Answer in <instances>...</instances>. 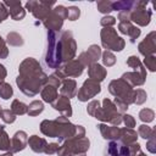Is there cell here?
<instances>
[{
  "label": "cell",
  "mask_w": 156,
  "mask_h": 156,
  "mask_svg": "<svg viewBox=\"0 0 156 156\" xmlns=\"http://www.w3.org/2000/svg\"><path fill=\"white\" fill-rule=\"evenodd\" d=\"M48 77L41 71L40 65L32 57L26 58L20 66V76L17 78V85L20 89L29 96L35 95L40 87L46 83Z\"/></svg>",
  "instance_id": "6da1fadb"
},
{
  "label": "cell",
  "mask_w": 156,
  "mask_h": 156,
  "mask_svg": "<svg viewBox=\"0 0 156 156\" xmlns=\"http://www.w3.org/2000/svg\"><path fill=\"white\" fill-rule=\"evenodd\" d=\"M104 106L100 107L99 101L94 100L88 105V113L94 116L95 118L100 119V121H106L110 122L112 124H119L121 123V116L116 108V106L112 104V101L105 99L104 100Z\"/></svg>",
  "instance_id": "7a4b0ae2"
},
{
  "label": "cell",
  "mask_w": 156,
  "mask_h": 156,
  "mask_svg": "<svg viewBox=\"0 0 156 156\" xmlns=\"http://www.w3.org/2000/svg\"><path fill=\"white\" fill-rule=\"evenodd\" d=\"M44 62L50 68H57L62 62V51H61V39L56 32H48V46L44 57Z\"/></svg>",
  "instance_id": "3957f363"
},
{
  "label": "cell",
  "mask_w": 156,
  "mask_h": 156,
  "mask_svg": "<svg viewBox=\"0 0 156 156\" xmlns=\"http://www.w3.org/2000/svg\"><path fill=\"white\" fill-rule=\"evenodd\" d=\"M89 149V140L84 136L73 138L66 141L62 146L58 147L57 154L61 156H71V154H84Z\"/></svg>",
  "instance_id": "277c9868"
},
{
  "label": "cell",
  "mask_w": 156,
  "mask_h": 156,
  "mask_svg": "<svg viewBox=\"0 0 156 156\" xmlns=\"http://www.w3.org/2000/svg\"><path fill=\"white\" fill-rule=\"evenodd\" d=\"M136 151H140L138 143L126 145L121 141H110L106 147V156H134Z\"/></svg>",
  "instance_id": "5b68a950"
},
{
  "label": "cell",
  "mask_w": 156,
  "mask_h": 156,
  "mask_svg": "<svg viewBox=\"0 0 156 156\" xmlns=\"http://www.w3.org/2000/svg\"><path fill=\"white\" fill-rule=\"evenodd\" d=\"M110 93L113 94L116 96V99L126 102L127 105L129 102H133V95L134 91L132 90L130 85L126 83V80L123 79H118V80H112L110 83Z\"/></svg>",
  "instance_id": "8992f818"
},
{
  "label": "cell",
  "mask_w": 156,
  "mask_h": 156,
  "mask_svg": "<svg viewBox=\"0 0 156 156\" xmlns=\"http://www.w3.org/2000/svg\"><path fill=\"white\" fill-rule=\"evenodd\" d=\"M101 40H102V45L106 49L110 50H115V51H121L124 46V41L122 40V38L117 37L116 32L112 28H105L101 32Z\"/></svg>",
  "instance_id": "52a82bcc"
},
{
  "label": "cell",
  "mask_w": 156,
  "mask_h": 156,
  "mask_svg": "<svg viewBox=\"0 0 156 156\" xmlns=\"http://www.w3.org/2000/svg\"><path fill=\"white\" fill-rule=\"evenodd\" d=\"M61 39V51L62 61H71L76 54V43L73 40L71 32H63L60 37Z\"/></svg>",
  "instance_id": "ba28073f"
},
{
  "label": "cell",
  "mask_w": 156,
  "mask_h": 156,
  "mask_svg": "<svg viewBox=\"0 0 156 156\" xmlns=\"http://www.w3.org/2000/svg\"><path fill=\"white\" fill-rule=\"evenodd\" d=\"M83 68L84 66L79 62V60H76V61H69L66 66H63L62 68H60L56 74L58 76L60 79H65V77H78L82 74L83 72Z\"/></svg>",
  "instance_id": "9c48e42d"
},
{
  "label": "cell",
  "mask_w": 156,
  "mask_h": 156,
  "mask_svg": "<svg viewBox=\"0 0 156 156\" xmlns=\"http://www.w3.org/2000/svg\"><path fill=\"white\" fill-rule=\"evenodd\" d=\"M98 93H100V84L93 79H88L84 82L80 90L78 91V99L80 101H87L94 98Z\"/></svg>",
  "instance_id": "30bf717a"
},
{
  "label": "cell",
  "mask_w": 156,
  "mask_h": 156,
  "mask_svg": "<svg viewBox=\"0 0 156 156\" xmlns=\"http://www.w3.org/2000/svg\"><path fill=\"white\" fill-rule=\"evenodd\" d=\"M100 54H101V50L98 45H91L88 51L83 52L80 56H79V62L83 65V66H87V65H93L99 57H100Z\"/></svg>",
  "instance_id": "8fae6325"
},
{
  "label": "cell",
  "mask_w": 156,
  "mask_h": 156,
  "mask_svg": "<svg viewBox=\"0 0 156 156\" xmlns=\"http://www.w3.org/2000/svg\"><path fill=\"white\" fill-rule=\"evenodd\" d=\"M27 141H28V138H27V134L23 132V130H20L17 132L13 138H12V141H11V151L12 152H17V151H21L26 147L27 145Z\"/></svg>",
  "instance_id": "7c38bea8"
},
{
  "label": "cell",
  "mask_w": 156,
  "mask_h": 156,
  "mask_svg": "<svg viewBox=\"0 0 156 156\" xmlns=\"http://www.w3.org/2000/svg\"><path fill=\"white\" fill-rule=\"evenodd\" d=\"M52 107L57 111H60L61 113L65 115V117H69L72 115V108H71V104L69 100L65 96H57L56 101L52 102Z\"/></svg>",
  "instance_id": "4fadbf2b"
},
{
  "label": "cell",
  "mask_w": 156,
  "mask_h": 156,
  "mask_svg": "<svg viewBox=\"0 0 156 156\" xmlns=\"http://www.w3.org/2000/svg\"><path fill=\"white\" fill-rule=\"evenodd\" d=\"M154 35H155V33H151V34H150L147 38H145V40H144L143 43H140V45H139V51H140L143 55H145V56H147V55H150V54H152V52L155 51V40L152 39Z\"/></svg>",
  "instance_id": "5bb4252c"
},
{
  "label": "cell",
  "mask_w": 156,
  "mask_h": 156,
  "mask_svg": "<svg viewBox=\"0 0 156 156\" xmlns=\"http://www.w3.org/2000/svg\"><path fill=\"white\" fill-rule=\"evenodd\" d=\"M76 87H77V84H76V82L73 79H66V80H63L62 87H61V94H62V96H65L67 99L74 96L76 93H77V88Z\"/></svg>",
  "instance_id": "9a60e30c"
},
{
  "label": "cell",
  "mask_w": 156,
  "mask_h": 156,
  "mask_svg": "<svg viewBox=\"0 0 156 156\" xmlns=\"http://www.w3.org/2000/svg\"><path fill=\"white\" fill-rule=\"evenodd\" d=\"M89 76H90V79H93V80H95V82H100V80H104V78H105V76H106V69L102 67V66H100V65H98V63H93V65H90V68H89Z\"/></svg>",
  "instance_id": "2e32d148"
},
{
  "label": "cell",
  "mask_w": 156,
  "mask_h": 156,
  "mask_svg": "<svg viewBox=\"0 0 156 156\" xmlns=\"http://www.w3.org/2000/svg\"><path fill=\"white\" fill-rule=\"evenodd\" d=\"M41 96L44 99V101L46 102H54L56 99H57V88L50 83H48L44 89L41 90Z\"/></svg>",
  "instance_id": "e0dca14e"
},
{
  "label": "cell",
  "mask_w": 156,
  "mask_h": 156,
  "mask_svg": "<svg viewBox=\"0 0 156 156\" xmlns=\"http://www.w3.org/2000/svg\"><path fill=\"white\" fill-rule=\"evenodd\" d=\"M28 143H29V146L33 151L35 152H44L45 149H46V141L45 139L43 138H39L37 135H32L29 139H28Z\"/></svg>",
  "instance_id": "ac0fdd59"
},
{
  "label": "cell",
  "mask_w": 156,
  "mask_h": 156,
  "mask_svg": "<svg viewBox=\"0 0 156 156\" xmlns=\"http://www.w3.org/2000/svg\"><path fill=\"white\" fill-rule=\"evenodd\" d=\"M99 128L105 139H118L119 138V129L117 127H107L105 124H100Z\"/></svg>",
  "instance_id": "d6986e66"
},
{
  "label": "cell",
  "mask_w": 156,
  "mask_h": 156,
  "mask_svg": "<svg viewBox=\"0 0 156 156\" xmlns=\"http://www.w3.org/2000/svg\"><path fill=\"white\" fill-rule=\"evenodd\" d=\"M130 18L133 21H135L136 23L141 24V26H146L150 21V12L146 13L145 10H136V12H133Z\"/></svg>",
  "instance_id": "ffe728a7"
},
{
  "label": "cell",
  "mask_w": 156,
  "mask_h": 156,
  "mask_svg": "<svg viewBox=\"0 0 156 156\" xmlns=\"http://www.w3.org/2000/svg\"><path fill=\"white\" fill-rule=\"evenodd\" d=\"M122 79L123 80H128L130 84H133V85H140V84H143L144 83V80H145V77L144 76H139L138 73H124L123 76H122Z\"/></svg>",
  "instance_id": "44dd1931"
},
{
  "label": "cell",
  "mask_w": 156,
  "mask_h": 156,
  "mask_svg": "<svg viewBox=\"0 0 156 156\" xmlns=\"http://www.w3.org/2000/svg\"><path fill=\"white\" fill-rule=\"evenodd\" d=\"M6 4L10 5L11 7H13L10 10V15L13 20H21L24 17V11L21 9V2H10V4L6 2Z\"/></svg>",
  "instance_id": "7402d4cb"
},
{
  "label": "cell",
  "mask_w": 156,
  "mask_h": 156,
  "mask_svg": "<svg viewBox=\"0 0 156 156\" xmlns=\"http://www.w3.org/2000/svg\"><path fill=\"white\" fill-rule=\"evenodd\" d=\"M11 111H12L15 115H24V113L28 111V107H27L23 102L18 101V100H13L12 106H11Z\"/></svg>",
  "instance_id": "603a6c76"
},
{
  "label": "cell",
  "mask_w": 156,
  "mask_h": 156,
  "mask_svg": "<svg viewBox=\"0 0 156 156\" xmlns=\"http://www.w3.org/2000/svg\"><path fill=\"white\" fill-rule=\"evenodd\" d=\"M43 108H44V106H43V102H40V101H33L29 106H28V115H30V116H37V115H39L41 111H43Z\"/></svg>",
  "instance_id": "cb8c5ba5"
},
{
  "label": "cell",
  "mask_w": 156,
  "mask_h": 156,
  "mask_svg": "<svg viewBox=\"0 0 156 156\" xmlns=\"http://www.w3.org/2000/svg\"><path fill=\"white\" fill-rule=\"evenodd\" d=\"M12 93H13V91H12V88H11L10 84L4 83V82L0 83V96H1L4 100L10 99V98L12 96Z\"/></svg>",
  "instance_id": "d4e9b609"
},
{
  "label": "cell",
  "mask_w": 156,
  "mask_h": 156,
  "mask_svg": "<svg viewBox=\"0 0 156 156\" xmlns=\"http://www.w3.org/2000/svg\"><path fill=\"white\" fill-rule=\"evenodd\" d=\"M7 149H10V139L4 127L0 126V150H7Z\"/></svg>",
  "instance_id": "484cf974"
},
{
  "label": "cell",
  "mask_w": 156,
  "mask_h": 156,
  "mask_svg": "<svg viewBox=\"0 0 156 156\" xmlns=\"http://www.w3.org/2000/svg\"><path fill=\"white\" fill-rule=\"evenodd\" d=\"M127 65H128V66H130V67H133L134 69H138V71H140V72L145 73V69L143 68V66H141L140 61H139V60H138V57H135V56H130V57L128 58V61H127Z\"/></svg>",
  "instance_id": "4316f807"
},
{
  "label": "cell",
  "mask_w": 156,
  "mask_h": 156,
  "mask_svg": "<svg viewBox=\"0 0 156 156\" xmlns=\"http://www.w3.org/2000/svg\"><path fill=\"white\" fill-rule=\"evenodd\" d=\"M1 118H2V121H4L5 123H12V122H15V119H16V115H15L11 110H2V112H1Z\"/></svg>",
  "instance_id": "83f0119b"
},
{
  "label": "cell",
  "mask_w": 156,
  "mask_h": 156,
  "mask_svg": "<svg viewBox=\"0 0 156 156\" xmlns=\"http://www.w3.org/2000/svg\"><path fill=\"white\" fill-rule=\"evenodd\" d=\"M139 117H140V119L144 121V122H145V121H146V122H151V121L154 119V112H152L151 110H149V108H144V110L140 111Z\"/></svg>",
  "instance_id": "f1b7e54d"
},
{
  "label": "cell",
  "mask_w": 156,
  "mask_h": 156,
  "mask_svg": "<svg viewBox=\"0 0 156 156\" xmlns=\"http://www.w3.org/2000/svg\"><path fill=\"white\" fill-rule=\"evenodd\" d=\"M139 134H140V136L149 139V138L154 136V129H151L150 127H146V126H140L139 127Z\"/></svg>",
  "instance_id": "f546056e"
},
{
  "label": "cell",
  "mask_w": 156,
  "mask_h": 156,
  "mask_svg": "<svg viewBox=\"0 0 156 156\" xmlns=\"http://www.w3.org/2000/svg\"><path fill=\"white\" fill-rule=\"evenodd\" d=\"M146 100V94H145V91H143V90H136L135 93H134V95H133V102H135V104H141V102H144Z\"/></svg>",
  "instance_id": "4dcf8cb0"
},
{
  "label": "cell",
  "mask_w": 156,
  "mask_h": 156,
  "mask_svg": "<svg viewBox=\"0 0 156 156\" xmlns=\"http://www.w3.org/2000/svg\"><path fill=\"white\" fill-rule=\"evenodd\" d=\"M102 61H104V63H105L107 67H110V66H112V65L115 63L116 58H115V56H113L110 51H105L104 55H102Z\"/></svg>",
  "instance_id": "1f68e13d"
},
{
  "label": "cell",
  "mask_w": 156,
  "mask_h": 156,
  "mask_svg": "<svg viewBox=\"0 0 156 156\" xmlns=\"http://www.w3.org/2000/svg\"><path fill=\"white\" fill-rule=\"evenodd\" d=\"M79 17V9L78 7H68L67 9V18L74 21Z\"/></svg>",
  "instance_id": "d6a6232c"
},
{
  "label": "cell",
  "mask_w": 156,
  "mask_h": 156,
  "mask_svg": "<svg viewBox=\"0 0 156 156\" xmlns=\"http://www.w3.org/2000/svg\"><path fill=\"white\" fill-rule=\"evenodd\" d=\"M98 9L100 12H110L112 11V4L111 2H107V1H101V2H98Z\"/></svg>",
  "instance_id": "836d02e7"
},
{
  "label": "cell",
  "mask_w": 156,
  "mask_h": 156,
  "mask_svg": "<svg viewBox=\"0 0 156 156\" xmlns=\"http://www.w3.org/2000/svg\"><path fill=\"white\" fill-rule=\"evenodd\" d=\"M58 144H56V143H52V144H49V145H46V149H45V154H49V155H51V154H55V152H57V150H58Z\"/></svg>",
  "instance_id": "e575fe53"
},
{
  "label": "cell",
  "mask_w": 156,
  "mask_h": 156,
  "mask_svg": "<svg viewBox=\"0 0 156 156\" xmlns=\"http://www.w3.org/2000/svg\"><path fill=\"white\" fill-rule=\"evenodd\" d=\"M6 56H7V49H6V46H5V43H4L2 38L0 37V57L4 58V57H6Z\"/></svg>",
  "instance_id": "d590c367"
},
{
  "label": "cell",
  "mask_w": 156,
  "mask_h": 156,
  "mask_svg": "<svg viewBox=\"0 0 156 156\" xmlns=\"http://www.w3.org/2000/svg\"><path fill=\"white\" fill-rule=\"evenodd\" d=\"M154 62H155V57L154 56H150V57L145 58V65H147L150 71H155V63Z\"/></svg>",
  "instance_id": "8d00e7d4"
},
{
  "label": "cell",
  "mask_w": 156,
  "mask_h": 156,
  "mask_svg": "<svg viewBox=\"0 0 156 156\" xmlns=\"http://www.w3.org/2000/svg\"><path fill=\"white\" fill-rule=\"evenodd\" d=\"M124 118H123V121H124V123H126V126L127 127H134V118L130 116V115H124L123 116Z\"/></svg>",
  "instance_id": "74e56055"
},
{
  "label": "cell",
  "mask_w": 156,
  "mask_h": 156,
  "mask_svg": "<svg viewBox=\"0 0 156 156\" xmlns=\"http://www.w3.org/2000/svg\"><path fill=\"white\" fill-rule=\"evenodd\" d=\"M115 23H116V20H115L113 17H111V16L104 17V18L101 20V24H102V26H108V24H115Z\"/></svg>",
  "instance_id": "f35d334b"
},
{
  "label": "cell",
  "mask_w": 156,
  "mask_h": 156,
  "mask_svg": "<svg viewBox=\"0 0 156 156\" xmlns=\"http://www.w3.org/2000/svg\"><path fill=\"white\" fill-rule=\"evenodd\" d=\"M5 77H6V69L2 65H0V82H2Z\"/></svg>",
  "instance_id": "ab89813d"
},
{
  "label": "cell",
  "mask_w": 156,
  "mask_h": 156,
  "mask_svg": "<svg viewBox=\"0 0 156 156\" xmlns=\"http://www.w3.org/2000/svg\"><path fill=\"white\" fill-rule=\"evenodd\" d=\"M1 156H12V154H4V155H1Z\"/></svg>",
  "instance_id": "60d3db41"
},
{
  "label": "cell",
  "mask_w": 156,
  "mask_h": 156,
  "mask_svg": "<svg viewBox=\"0 0 156 156\" xmlns=\"http://www.w3.org/2000/svg\"><path fill=\"white\" fill-rule=\"evenodd\" d=\"M139 156H145V155H144L143 152H139Z\"/></svg>",
  "instance_id": "b9f144b4"
},
{
  "label": "cell",
  "mask_w": 156,
  "mask_h": 156,
  "mask_svg": "<svg viewBox=\"0 0 156 156\" xmlns=\"http://www.w3.org/2000/svg\"><path fill=\"white\" fill-rule=\"evenodd\" d=\"M1 112H2V110H1V108H0V117H1Z\"/></svg>",
  "instance_id": "7bdbcfd3"
},
{
  "label": "cell",
  "mask_w": 156,
  "mask_h": 156,
  "mask_svg": "<svg viewBox=\"0 0 156 156\" xmlns=\"http://www.w3.org/2000/svg\"><path fill=\"white\" fill-rule=\"evenodd\" d=\"M83 156H84V155H83Z\"/></svg>",
  "instance_id": "ee69618b"
}]
</instances>
